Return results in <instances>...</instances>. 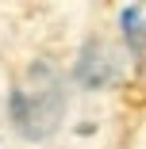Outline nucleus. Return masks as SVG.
<instances>
[{
  "label": "nucleus",
  "instance_id": "nucleus-1",
  "mask_svg": "<svg viewBox=\"0 0 146 149\" xmlns=\"http://www.w3.org/2000/svg\"><path fill=\"white\" fill-rule=\"evenodd\" d=\"M66 96H62V80H58L50 69H35L31 80H27L19 92H12L8 111L16 118V126L23 138H46L54 134L58 118H62Z\"/></svg>",
  "mask_w": 146,
  "mask_h": 149
},
{
  "label": "nucleus",
  "instance_id": "nucleus-2",
  "mask_svg": "<svg viewBox=\"0 0 146 149\" xmlns=\"http://www.w3.org/2000/svg\"><path fill=\"white\" fill-rule=\"evenodd\" d=\"M123 27H127L131 46H138V38H142V27H138V8H127V12H123Z\"/></svg>",
  "mask_w": 146,
  "mask_h": 149
}]
</instances>
